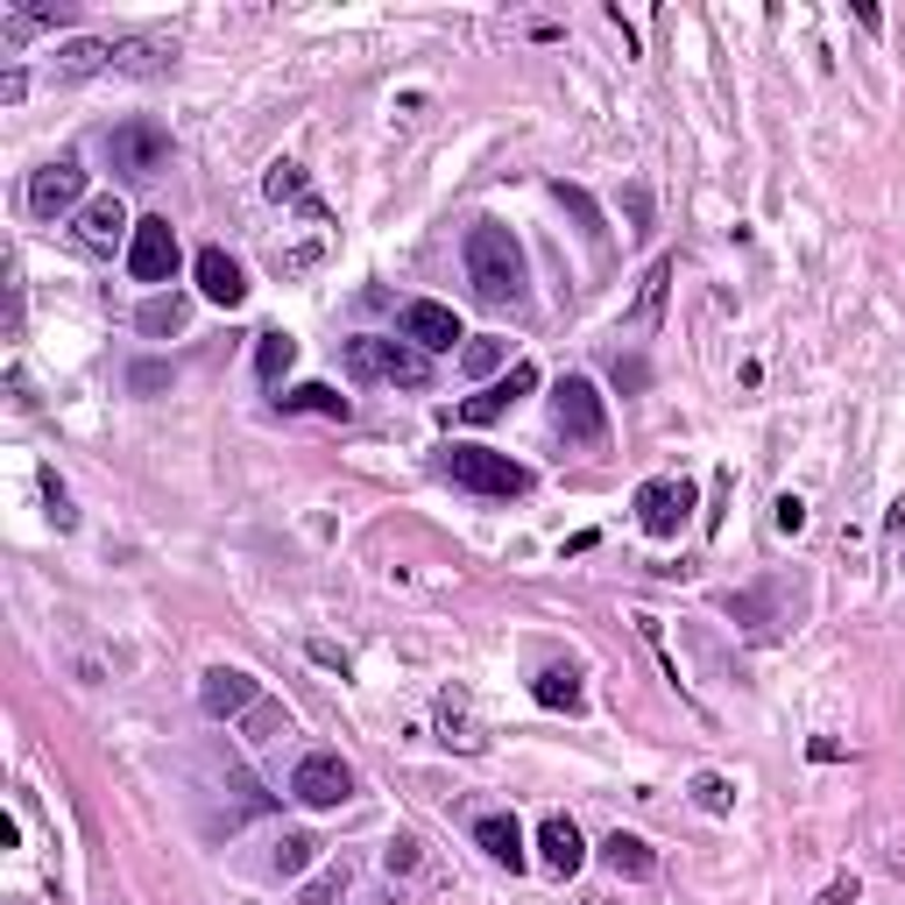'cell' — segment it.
<instances>
[{"mask_svg":"<svg viewBox=\"0 0 905 905\" xmlns=\"http://www.w3.org/2000/svg\"><path fill=\"white\" fill-rule=\"evenodd\" d=\"M255 701H262V680H255V672H241V665H213V672L199 680V707H205L213 722H234V715H248Z\"/></svg>","mask_w":905,"mask_h":905,"instance_id":"obj_12","label":"cell"},{"mask_svg":"<svg viewBox=\"0 0 905 905\" xmlns=\"http://www.w3.org/2000/svg\"><path fill=\"white\" fill-rule=\"evenodd\" d=\"M439 743H446V750H467V757H474V750H489V736L474 728V715H467V693H460V686H446V693H439Z\"/></svg>","mask_w":905,"mask_h":905,"instance_id":"obj_20","label":"cell"},{"mask_svg":"<svg viewBox=\"0 0 905 905\" xmlns=\"http://www.w3.org/2000/svg\"><path fill=\"white\" fill-rule=\"evenodd\" d=\"M199 291L213 304H227V312L248 298V276H241V262L227 255V248H199Z\"/></svg>","mask_w":905,"mask_h":905,"instance_id":"obj_15","label":"cell"},{"mask_svg":"<svg viewBox=\"0 0 905 905\" xmlns=\"http://www.w3.org/2000/svg\"><path fill=\"white\" fill-rule=\"evenodd\" d=\"M291 800L298 806H340V800H354V772H346V757L340 750H304L298 757V772H291Z\"/></svg>","mask_w":905,"mask_h":905,"instance_id":"obj_6","label":"cell"},{"mask_svg":"<svg viewBox=\"0 0 905 905\" xmlns=\"http://www.w3.org/2000/svg\"><path fill=\"white\" fill-rule=\"evenodd\" d=\"M170 43H157V36H113V71H128V79H163L170 71Z\"/></svg>","mask_w":905,"mask_h":905,"instance_id":"obj_18","label":"cell"},{"mask_svg":"<svg viewBox=\"0 0 905 905\" xmlns=\"http://www.w3.org/2000/svg\"><path fill=\"white\" fill-rule=\"evenodd\" d=\"M262 191H269V199H276V205H304V213H312V184H304V163H291V157H283V163H269V178H262Z\"/></svg>","mask_w":905,"mask_h":905,"instance_id":"obj_25","label":"cell"},{"mask_svg":"<svg viewBox=\"0 0 905 905\" xmlns=\"http://www.w3.org/2000/svg\"><path fill=\"white\" fill-rule=\"evenodd\" d=\"M439 474H446L453 489H467V495H503V503L531 489V467L510 460V453H495V446H446L439 453Z\"/></svg>","mask_w":905,"mask_h":905,"instance_id":"obj_2","label":"cell"},{"mask_svg":"<svg viewBox=\"0 0 905 905\" xmlns=\"http://www.w3.org/2000/svg\"><path fill=\"white\" fill-rule=\"evenodd\" d=\"M503 354H510L503 340H467V346H460V369H467V375H495V369H503Z\"/></svg>","mask_w":905,"mask_h":905,"instance_id":"obj_34","label":"cell"},{"mask_svg":"<svg viewBox=\"0 0 905 905\" xmlns=\"http://www.w3.org/2000/svg\"><path fill=\"white\" fill-rule=\"evenodd\" d=\"M346 884H354V871H346V856H340V863H325V871L304 884L298 905H340V898H346Z\"/></svg>","mask_w":905,"mask_h":905,"instance_id":"obj_27","label":"cell"},{"mask_svg":"<svg viewBox=\"0 0 905 905\" xmlns=\"http://www.w3.org/2000/svg\"><path fill=\"white\" fill-rule=\"evenodd\" d=\"M312 856H319V842H312V835H283V842H276V856H269V863H276V877H298V871H304Z\"/></svg>","mask_w":905,"mask_h":905,"instance_id":"obj_33","label":"cell"},{"mask_svg":"<svg viewBox=\"0 0 905 905\" xmlns=\"http://www.w3.org/2000/svg\"><path fill=\"white\" fill-rule=\"evenodd\" d=\"M615 382H623V390H644V361H615Z\"/></svg>","mask_w":905,"mask_h":905,"instance_id":"obj_41","label":"cell"},{"mask_svg":"<svg viewBox=\"0 0 905 905\" xmlns=\"http://www.w3.org/2000/svg\"><path fill=\"white\" fill-rule=\"evenodd\" d=\"M602 863L615 877H630V884H644V877H658V849H651L644 835H630V827H615V835L602 842Z\"/></svg>","mask_w":905,"mask_h":905,"instance_id":"obj_17","label":"cell"},{"mask_svg":"<svg viewBox=\"0 0 905 905\" xmlns=\"http://www.w3.org/2000/svg\"><path fill=\"white\" fill-rule=\"evenodd\" d=\"M877 863L892 884H905V821H877Z\"/></svg>","mask_w":905,"mask_h":905,"instance_id":"obj_30","label":"cell"},{"mask_svg":"<svg viewBox=\"0 0 905 905\" xmlns=\"http://www.w3.org/2000/svg\"><path fill=\"white\" fill-rule=\"evenodd\" d=\"M722 503H728V474H715V510H707V531H722Z\"/></svg>","mask_w":905,"mask_h":905,"instance_id":"obj_42","label":"cell"},{"mask_svg":"<svg viewBox=\"0 0 905 905\" xmlns=\"http://www.w3.org/2000/svg\"><path fill=\"white\" fill-rule=\"evenodd\" d=\"M806 757H814V764H835L842 743H835V736H814V743H806Z\"/></svg>","mask_w":905,"mask_h":905,"instance_id":"obj_40","label":"cell"},{"mask_svg":"<svg viewBox=\"0 0 905 905\" xmlns=\"http://www.w3.org/2000/svg\"><path fill=\"white\" fill-rule=\"evenodd\" d=\"M340 361H346V375H354V382H403V390H425V382H432V354H418L411 340L361 333V340L340 346Z\"/></svg>","mask_w":905,"mask_h":905,"instance_id":"obj_3","label":"cell"},{"mask_svg":"<svg viewBox=\"0 0 905 905\" xmlns=\"http://www.w3.org/2000/svg\"><path fill=\"white\" fill-rule=\"evenodd\" d=\"M467 283L489 304H516L524 298V241L503 220H474L467 227Z\"/></svg>","mask_w":905,"mask_h":905,"instance_id":"obj_1","label":"cell"},{"mask_svg":"<svg viewBox=\"0 0 905 905\" xmlns=\"http://www.w3.org/2000/svg\"><path fill=\"white\" fill-rule=\"evenodd\" d=\"M291 361H298V340L291 333H255V375L262 382H283Z\"/></svg>","mask_w":905,"mask_h":905,"instance_id":"obj_26","label":"cell"},{"mask_svg":"<svg viewBox=\"0 0 905 905\" xmlns=\"http://www.w3.org/2000/svg\"><path fill=\"white\" fill-rule=\"evenodd\" d=\"M134 325H142L149 340H163V333H184V298H149L142 312H134Z\"/></svg>","mask_w":905,"mask_h":905,"instance_id":"obj_28","label":"cell"},{"mask_svg":"<svg viewBox=\"0 0 905 905\" xmlns=\"http://www.w3.org/2000/svg\"><path fill=\"white\" fill-rule=\"evenodd\" d=\"M276 403H283V411H319V418H340V425L354 418V403H346L340 390H325V382H298V390H283Z\"/></svg>","mask_w":905,"mask_h":905,"instance_id":"obj_24","label":"cell"},{"mask_svg":"<svg viewBox=\"0 0 905 905\" xmlns=\"http://www.w3.org/2000/svg\"><path fill=\"white\" fill-rule=\"evenodd\" d=\"M276 736H291V715L283 707H248V743H276Z\"/></svg>","mask_w":905,"mask_h":905,"instance_id":"obj_35","label":"cell"},{"mask_svg":"<svg viewBox=\"0 0 905 905\" xmlns=\"http://www.w3.org/2000/svg\"><path fill=\"white\" fill-rule=\"evenodd\" d=\"M531 390H537V369H531V361H516V369H510L503 382H489L481 396H467L453 418H460V425H495V418H503L516 396H531Z\"/></svg>","mask_w":905,"mask_h":905,"instance_id":"obj_13","label":"cell"},{"mask_svg":"<svg viewBox=\"0 0 905 905\" xmlns=\"http://www.w3.org/2000/svg\"><path fill=\"white\" fill-rule=\"evenodd\" d=\"M29 213H36V220H64V213H86V170L71 163V157L43 163V170L29 178Z\"/></svg>","mask_w":905,"mask_h":905,"instance_id":"obj_9","label":"cell"},{"mask_svg":"<svg viewBox=\"0 0 905 905\" xmlns=\"http://www.w3.org/2000/svg\"><path fill=\"white\" fill-rule=\"evenodd\" d=\"M474 842L489 849V863L524 871V827H516V814H481V821H474Z\"/></svg>","mask_w":905,"mask_h":905,"instance_id":"obj_19","label":"cell"},{"mask_svg":"<svg viewBox=\"0 0 905 905\" xmlns=\"http://www.w3.org/2000/svg\"><path fill=\"white\" fill-rule=\"evenodd\" d=\"M665 291H672V262H651L644 283H637V304H630V325H637V333H651V325L665 319Z\"/></svg>","mask_w":905,"mask_h":905,"instance_id":"obj_21","label":"cell"},{"mask_svg":"<svg viewBox=\"0 0 905 905\" xmlns=\"http://www.w3.org/2000/svg\"><path fill=\"white\" fill-rule=\"evenodd\" d=\"M772 524H778L785 537H793V531L806 524V503H800V495H778V510H772Z\"/></svg>","mask_w":905,"mask_h":905,"instance_id":"obj_38","label":"cell"},{"mask_svg":"<svg viewBox=\"0 0 905 905\" xmlns=\"http://www.w3.org/2000/svg\"><path fill=\"white\" fill-rule=\"evenodd\" d=\"M722 615L743 630V637H778V623H793V581H757L736 587L722 602Z\"/></svg>","mask_w":905,"mask_h":905,"instance_id":"obj_4","label":"cell"},{"mask_svg":"<svg viewBox=\"0 0 905 905\" xmlns=\"http://www.w3.org/2000/svg\"><path fill=\"white\" fill-rule=\"evenodd\" d=\"M43 503H50V524H57V531H71V524H79V510H71V495H64V481H57L50 467H43Z\"/></svg>","mask_w":905,"mask_h":905,"instance_id":"obj_37","label":"cell"},{"mask_svg":"<svg viewBox=\"0 0 905 905\" xmlns=\"http://www.w3.org/2000/svg\"><path fill=\"white\" fill-rule=\"evenodd\" d=\"M821 905H856V877H835V884L821 892Z\"/></svg>","mask_w":905,"mask_h":905,"instance_id":"obj_39","label":"cell"},{"mask_svg":"<svg viewBox=\"0 0 905 905\" xmlns=\"http://www.w3.org/2000/svg\"><path fill=\"white\" fill-rule=\"evenodd\" d=\"M693 806H701V814H728V806H736V785L722 772H701L693 778Z\"/></svg>","mask_w":905,"mask_h":905,"instance_id":"obj_32","label":"cell"},{"mask_svg":"<svg viewBox=\"0 0 905 905\" xmlns=\"http://www.w3.org/2000/svg\"><path fill=\"white\" fill-rule=\"evenodd\" d=\"M686 510H693V481H680V474H658V481H644V489H637V524L651 537H680Z\"/></svg>","mask_w":905,"mask_h":905,"instance_id":"obj_10","label":"cell"},{"mask_svg":"<svg viewBox=\"0 0 905 905\" xmlns=\"http://www.w3.org/2000/svg\"><path fill=\"white\" fill-rule=\"evenodd\" d=\"M128 276L134 283H170L178 276V227L163 213L134 220V241H128Z\"/></svg>","mask_w":905,"mask_h":905,"instance_id":"obj_8","label":"cell"},{"mask_svg":"<svg viewBox=\"0 0 905 905\" xmlns=\"http://www.w3.org/2000/svg\"><path fill=\"white\" fill-rule=\"evenodd\" d=\"M92 71H113V43H100V36H79V43L57 50V79H92Z\"/></svg>","mask_w":905,"mask_h":905,"instance_id":"obj_22","label":"cell"},{"mask_svg":"<svg viewBox=\"0 0 905 905\" xmlns=\"http://www.w3.org/2000/svg\"><path fill=\"white\" fill-rule=\"evenodd\" d=\"M552 425H560L566 439H581V446H602V439H609L602 390H594L587 375H566L560 390H552Z\"/></svg>","mask_w":905,"mask_h":905,"instance_id":"obj_7","label":"cell"},{"mask_svg":"<svg viewBox=\"0 0 905 905\" xmlns=\"http://www.w3.org/2000/svg\"><path fill=\"white\" fill-rule=\"evenodd\" d=\"M537 707H560V715H581V672L573 665H545L537 672Z\"/></svg>","mask_w":905,"mask_h":905,"instance_id":"obj_23","label":"cell"},{"mask_svg":"<svg viewBox=\"0 0 905 905\" xmlns=\"http://www.w3.org/2000/svg\"><path fill=\"white\" fill-rule=\"evenodd\" d=\"M884 537H892V545H898V537H905V495H898V503H892V516H884Z\"/></svg>","mask_w":905,"mask_h":905,"instance_id":"obj_43","label":"cell"},{"mask_svg":"<svg viewBox=\"0 0 905 905\" xmlns=\"http://www.w3.org/2000/svg\"><path fill=\"white\" fill-rule=\"evenodd\" d=\"M552 199H560V205H566V213H573V220H581V227H587V234H594V241H602V234H609V220H602V205H594V199H587V191H581V184H566V178H560V184H552Z\"/></svg>","mask_w":905,"mask_h":905,"instance_id":"obj_29","label":"cell"},{"mask_svg":"<svg viewBox=\"0 0 905 905\" xmlns=\"http://www.w3.org/2000/svg\"><path fill=\"white\" fill-rule=\"evenodd\" d=\"M537 849H545V871L552 877H573L587 863V842H581V827H573L566 814H552L545 827H537Z\"/></svg>","mask_w":905,"mask_h":905,"instance_id":"obj_16","label":"cell"},{"mask_svg":"<svg viewBox=\"0 0 905 905\" xmlns=\"http://www.w3.org/2000/svg\"><path fill=\"white\" fill-rule=\"evenodd\" d=\"M396 325H403V340H411L418 354H453V340H467L460 319H453V304H439V298H411Z\"/></svg>","mask_w":905,"mask_h":905,"instance_id":"obj_11","label":"cell"},{"mask_svg":"<svg viewBox=\"0 0 905 905\" xmlns=\"http://www.w3.org/2000/svg\"><path fill=\"white\" fill-rule=\"evenodd\" d=\"M79 241H86V248H100V255H107V248H128V241H134V220H128V205L113 199V191H107V199H86V213H79Z\"/></svg>","mask_w":905,"mask_h":905,"instance_id":"obj_14","label":"cell"},{"mask_svg":"<svg viewBox=\"0 0 905 905\" xmlns=\"http://www.w3.org/2000/svg\"><path fill=\"white\" fill-rule=\"evenodd\" d=\"M382 871H390V877H418V871H425V842H418V835H390Z\"/></svg>","mask_w":905,"mask_h":905,"instance_id":"obj_31","label":"cell"},{"mask_svg":"<svg viewBox=\"0 0 905 905\" xmlns=\"http://www.w3.org/2000/svg\"><path fill=\"white\" fill-rule=\"evenodd\" d=\"M325 255V241H304V248H276V255H269V269H276V276H304V269H312Z\"/></svg>","mask_w":905,"mask_h":905,"instance_id":"obj_36","label":"cell"},{"mask_svg":"<svg viewBox=\"0 0 905 905\" xmlns=\"http://www.w3.org/2000/svg\"><path fill=\"white\" fill-rule=\"evenodd\" d=\"M107 157H113L121 178H157V170L170 163V134L149 121V113H134V121L107 128Z\"/></svg>","mask_w":905,"mask_h":905,"instance_id":"obj_5","label":"cell"}]
</instances>
